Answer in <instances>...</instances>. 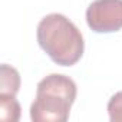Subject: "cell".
Segmentation results:
<instances>
[{"label": "cell", "mask_w": 122, "mask_h": 122, "mask_svg": "<svg viewBox=\"0 0 122 122\" xmlns=\"http://www.w3.org/2000/svg\"><path fill=\"white\" fill-rule=\"evenodd\" d=\"M36 35L39 46L59 66H73L83 55L85 42L81 30L60 13L45 16L37 25Z\"/></svg>", "instance_id": "obj_1"}, {"label": "cell", "mask_w": 122, "mask_h": 122, "mask_svg": "<svg viewBox=\"0 0 122 122\" xmlns=\"http://www.w3.org/2000/svg\"><path fill=\"white\" fill-rule=\"evenodd\" d=\"M78 88L66 75L52 73L37 83L36 98L30 106L35 122H65L76 99Z\"/></svg>", "instance_id": "obj_2"}, {"label": "cell", "mask_w": 122, "mask_h": 122, "mask_svg": "<svg viewBox=\"0 0 122 122\" xmlns=\"http://www.w3.org/2000/svg\"><path fill=\"white\" fill-rule=\"evenodd\" d=\"M86 23L96 33L122 29V0H95L86 9Z\"/></svg>", "instance_id": "obj_3"}, {"label": "cell", "mask_w": 122, "mask_h": 122, "mask_svg": "<svg viewBox=\"0 0 122 122\" xmlns=\"http://www.w3.org/2000/svg\"><path fill=\"white\" fill-rule=\"evenodd\" d=\"M19 89H20L19 72L13 66L3 63L0 66V93L16 96Z\"/></svg>", "instance_id": "obj_4"}, {"label": "cell", "mask_w": 122, "mask_h": 122, "mask_svg": "<svg viewBox=\"0 0 122 122\" xmlns=\"http://www.w3.org/2000/svg\"><path fill=\"white\" fill-rule=\"evenodd\" d=\"M0 119L5 122H17L20 119V105L16 96L0 93Z\"/></svg>", "instance_id": "obj_5"}, {"label": "cell", "mask_w": 122, "mask_h": 122, "mask_svg": "<svg viewBox=\"0 0 122 122\" xmlns=\"http://www.w3.org/2000/svg\"><path fill=\"white\" fill-rule=\"evenodd\" d=\"M108 113L112 122H122V91L116 92L108 102Z\"/></svg>", "instance_id": "obj_6"}]
</instances>
